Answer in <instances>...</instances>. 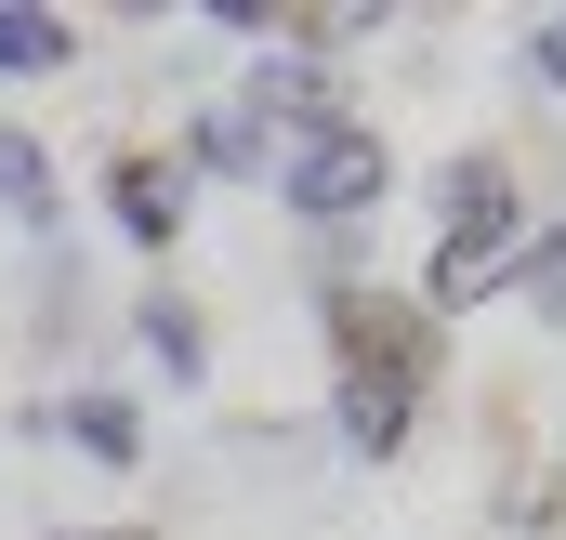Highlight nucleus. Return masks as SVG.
Returning a JSON list of instances; mask_svg holds the SVG:
<instances>
[{
	"instance_id": "nucleus-1",
	"label": "nucleus",
	"mask_w": 566,
	"mask_h": 540,
	"mask_svg": "<svg viewBox=\"0 0 566 540\" xmlns=\"http://www.w3.org/2000/svg\"><path fill=\"white\" fill-rule=\"evenodd\" d=\"M264 185H277V211L303 225V238H356V225H369V211L396 198V133L343 106L329 133L277 145V172H264Z\"/></svg>"
},
{
	"instance_id": "nucleus-2",
	"label": "nucleus",
	"mask_w": 566,
	"mask_h": 540,
	"mask_svg": "<svg viewBox=\"0 0 566 540\" xmlns=\"http://www.w3.org/2000/svg\"><path fill=\"white\" fill-rule=\"evenodd\" d=\"M238 120L264 133V158L303 145V133H329V120H343V66H316V53L264 40V53H251V80H238Z\"/></svg>"
},
{
	"instance_id": "nucleus-3",
	"label": "nucleus",
	"mask_w": 566,
	"mask_h": 540,
	"mask_svg": "<svg viewBox=\"0 0 566 540\" xmlns=\"http://www.w3.org/2000/svg\"><path fill=\"white\" fill-rule=\"evenodd\" d=\"M434 238H448V251H514V238H527V185H514L501 145H461V158L434 172Z\"/></svg>"
},
{
	"instance_id": "nucleus-4",
	"label": "nucleus",
	"mask_w": 566,
	"mask_h": 540,
	"mask_svg": "<svg viewBox=\"0 0 566 540\" xmlns=\"http://www.w3.org/2000/svg\"><path fill=\"white\" fill-rule=\"evenodd\" d=\"M106 225L133 238L145 264H171V238L198 225V185L171 172V145H119V158H106Z\"/></svg>"
},
{
	"instance_id": "nucleus-5",
	"label": "nucleus",
	"mask_w": 566,
	"mask_h": 540,
	"mask_svg": "<svg viewBox=\"0 0 566 540\" xmlns=\"http://www.w3.org/2000/svg\"><path fill=\"white\" fill-rule=\"evenodd\" d=\"M422 396L434 383H396V370H329V448L343 461H396L422 435Z\"/></svg>"
},
{
	"instance_id": "nucleus-6",
	"label": "nucleus",
	"mask_w": 566,
	"mask_h": 540,
	"mask_svg": "<svg viewBox=\"0 0 566 540\" xmlns=\"http://www.w3.org/2000/svg\"><path fill=\"white\" fill-rule=\"evenodd\" d=\"M133 356L171 383V396L211 383V303H198L185 277H145V290H133Z\"/></svg>"
},
{
	"instance_id": "nucleus-7",
	"label": "nucleus",
	"mask_w": 566,
	"mask_h": 540,
	"mask_svg": "<svg viewBox=\"0 0 566 540\" xmlns=\"http://www.w3.org/2000/svg\"><path fill=\"white\" fill-rule=\"evenodd\" d=\"M53 408V435L93 461V475H145V408L119 396V383H66V396H40Z\"/></svg>"
},
{
	"instance_id": "nucleus-8",
	"label": "nucleus",
	"mask_w": 566,
	"mask_h": 540,
	"mask_svg": "<svg viewBox=\"0 0 566 540\" xmlns=\"http://www.w3.org/2000/svg\"><path fill=\"white\" fill-rule=\"evenodd\" d=\"M0 225H13V238H53V225H66V185H53V145L27 133V120H0Z\"/></svg>"
},
{
	"instance_id": "nucleus-9",
	"label": "nucleus",
	"mask_w": 566,
	"mask_h": 540,
	"mask_svg": "<svg viewBox=\"0 0 566 540\" xmlns=\"http://www.w3.org/2000/svg\"><path fill=\"white\" fill-rule=\"evenodd\" d=\"M171 172H185V185H264L277 158H264V133H251L238 106H198V120H185V145H171Z\"/></svg>"
},
{
	"instance_id": "nucleus-10",
	"label": "nucleus",
	"mask_w": 566,
	"mask_h": 540,
	"mask_svg": "<svg viewBox=\"0 0 566 540\" xmlns=\"http://www.w3.org/2000/svg\"><path fill=\"white\" fill-rule=\"evenodd\" d=\"M80 66V27L53 0H0V80H66Z\"/></svg>"
},
{
	"instance_id": "nucleus-11",
	"label": "nucleus",
	"mask_w": 566,
	"mask_h": 540,
	"mask_svg": "<svg viewBox=\"0 0 566 540\" xmlns=\"http://www.w3.org/2000/svg\"><path fill=\"white\" fill-rule=\"evenodd\" d=\"M514 290H527V316L566 330V211H527V251H514Z\"/></svg>"
},
{
	"instance_id": "nucleus-12",
	"label": "nucleus",
	"mask_w": 566,
	"mask_h": 540,
	"mask_svg": "<svg viewBox=\"0 0 566 540\" xmlns=\"http://www.w3.org/2000/svg\"><path fill=\"white\" fill-rule=\"evenodd\" d=\"M198 27H224V40L264 53V40H277V0H198Z\"/></svg>"
},
{
	"instance_id": "nucleus-13",
	"label": "nucleus",
	"mask_w": 566,
	"mask_h": 540,
	"mask_svg": "<svg viewBox=\"0 0 566 540\" xmlns=\"http://www.w3.org/2000/svg\"><path fill=\"white\" fill-rule=\"evenodd\" d=\"M527 80H541V93H566V13H541V27H527Z\"/></svg>"
},
{
	"instance_id": "nucleus-14",
	"label": "nucleus",
	"mask_w": 566,
	"mask_h": 540,
	"mask_svg": "<svg viewBox=\"0 0 566 540\" xmlns=\"http://www.w3.org/2000/svg\"><path fill=\"white\" fill-rule=\"evenodd\" d=\"M66 540H158V528H66Z\"/></svg>"
}]
</instances>
